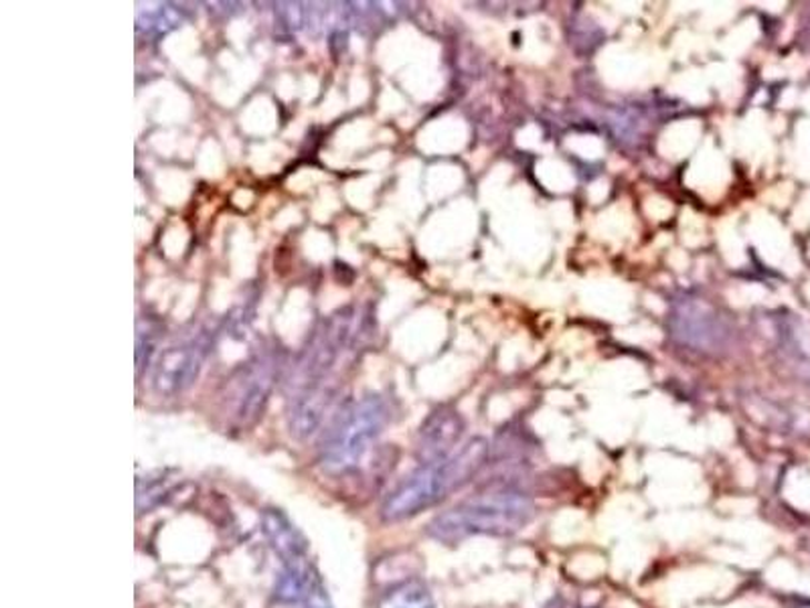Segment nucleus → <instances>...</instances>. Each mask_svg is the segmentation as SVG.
Returning a JSON list of instances; mask_svg holds the SVG:
<instances>
[{"label": "nucleus", "mask_w": 810, "mask_h": 608, "mask_svg": "<svg viewBox=\"0 0 810 608\" xmlns=\"http://www.w3.org/2000/svg\"><path fill=\"white\" fill-rule=\"evenodd\" d=\"M260 524H262L263 538L270 544L276 556L284 562V566L307 562L309 540L282 509H274V507L263 509Z\"/></svg>", "instance_id": "1a4fd4ad"}, {"label": "nucleus", "mask_w": 810, "mask_h": 608, "mask_svg": "<svg viewBox=\"0 0 810 608\" xmlns=\"http://www.w3.org/2000/svg\"><path fill=\"white\" fill-rule=\"evenodd\" d=\"M302 605H304V608H334L332 607L331 595L324 586V580H322V576L319 575V570L314 566H310L309 575H307Z\"/></svg>", "instance_id": "ddd939ff"}, {"label": "nucleus", "mask_w": 810, "mask_h": 608, "mask_svg": "<svg viewBox=\"0 0 810 608\" xmlns=\"http://www.w3.org/2000/svg\"><path fill=\"white\" fill-rule=\"evenodd\" d=\"M164 337V325L157 317H142L138 319L137 327V371L138 376L144 369L152 368L154 359L159 356L160 343Z\"/></svg>", "instance_id": "f8f14e48"}, {"label": "nucleus", "mask_w": 810, "mask_h": 608, "mask_svg": "<svg viewBox=\"0 0 810 608\" xmlns=\"http://www.w3.org/2000/svg\"><path fill=\"white\" fill-rule=\"evenodd\" d=\"M669 327L674 339L696 351L716 353L730 339V325L709 302L701 299L679 300L674 305Z\"/></svg>", "instance_id": "423d86ee"}, {"label": "nucleus", "mask_w": 810, "mask_h": 608, "mask_svg": "<svg viewBox=\"0 0 810 608\" xmlns=\"http://www.w3.org/2000/svg\"><path fill=\"white\" fill-rule=\"evenodd\" d=\"M388 420V403L377 393L347 403L332 418L320 442V467L332 475L353 471L381 437Z\"/></svg>", "instance_id": "7ed1b4c3"}, {"label": "nucleus", "mask_w": 810, "mask_h": 608, "mask_svg": "<svg viewBox=\"0 0 810 608\" xmlns=\"http://www.w3.org/2000/svg\"><path fill=\"white\" fill-rule=\"evenodd\" d=\"M487 459L489 442L484 438H474L448 459L422 465L386 497L381 519L386 524H398L438 506L452 491L472 481L487 465Z\"/></svg>", "instance_id": "f257e3e1"}, {"label": "nucleus", "mask_w": 810, "mask_h": 608, "mask_svg": "<svg viewBox=\"0 0 810 608\" xmlns=\"http://www.w3.org/2000/svg\"><path fill=\"white\" fill-rule=\"evenodd\" d=\"M536 516L529 495L511 487L491 489L450 507L428 526V536L442 544H460L474 536L507 538L527 528Z\"/></svg>", "instance_id": "f03ea898"}, {"label": "nucleus", "mask_w": 810, "mask_h": 608, "mask_svg": "<svg viewBox=\"0 0 810 608\" xmlns=\"http://www.w3.org/2000/svg\"><path fill=\"white\" fill-rule=\"evenodd\" d=\"M464 435V420L452 408H438L426 418L418 435L420 465H434L448 459Z\"/></svg>", "instance_id": "6e6552de"}, {"label": "nucleus", "mask_w": 810, "mask_h": 608, "mask_svg": "<svg viewBox=\"0 0 810 608\" xmlns=\"http://www.w3.org/2000/svg\"><path fill=\"white\" fill-rule=\"evenodd\" d=\"M278 351H263L231 378L228 390L229 416L238 426H251L262 416L280 376Z\"/></svg>", "instance_id": "39448f33"}, {"label": "nucleus", "mask_w": 810, "mask_h": 608, "mask_svg": "<svg viewBox=\"0 0 810 608\" xmlns=\"http://www.w3.org/2000/svg\"><path fill=\"white\" fill-rule=\"evenodd\" d=\"M187 21V12L183 7H177L171 2H150L147 9H138L137 27L138 33L147 37H164L174 29H179Z\"/></svg>", "instance_id": "9d476101"}, {"label": "nucleus", "mask_w": 810, "mask_h": 608, "mask_svg": "<svg viewBox=\"0 0 810 608\" xmlns=\"http://www.w3.org/2000/svg\"><path fill=\"white\" fill-rule=\"evenodd\" d=\"M339 396H341V383L337 379L290 391L288 398L290 432L300 440L314 437L324 425V420L329 418V413L334 410Z\"/></svg>", "instance_id": "0eeeda50"}, {"label": "nucleus", "mask_w": 810, "mask_h": 608, "mask_svg": "<svg viewBox=\"0 0 810 608\" xmlns=\"http://www.w3.org/2000/svg\"><path fill=\"white\" fill-rule=\"evenodd\" d=\"M211 351L209 333H197L184 337L181 341L160 349L159 356L150 368V386L160 398H177L189 388L206 368L207 357Z\"/></svg>", "instance_id": "20e7f679"}, {"label": "nucleus", "mask_w": 810, "mask_h": 608, "mask_svg": "<svg viewBox=\"0 0 810 608\" xmlns=\"http://www.w3.org/2000/svg\"><path fill=\"white\" fill-rule=\"evenodd\" d=\"M377 608H436L430 588L420 578H406L389 586L388 592L379 598Z\"/></svg>", "instance_id": "9b49d317"}]
</instances>
